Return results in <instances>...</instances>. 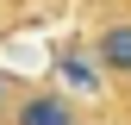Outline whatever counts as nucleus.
<instances>
[{
	"label": "nucleus",
	"mask_w": 131,
	"mask_h": 125,
	"mask_svg": "<svg viewBox=\"0 0 131 125\" xmlns=\"http://www.w3.org/2000/svg\"><path fill=\"white\" fill-rule=\"evenodd\" d=\"M6 125H81V119H75V106L62 100V94H25Z\"/></svg>",
	"instance_id": "f257e3e1"
},
{
	"label": "nucleus",
	"mask_w": 131,
	"mask_h": 125,
	"mask_svg": "<svg viewBox=\"0 0 131 125\" xmlns=\"http://www.w3.org/2000/svg\"><path fill=\"white\" fill-rule=\"evenodd\" d=\"M94 56H100L106 75H131V19L125 25H106L100 38H94Z\"/></svg>",
	"instance_id": "f03ea898"
},
{
	"label": "nucleus",
	"mask_w": 131,
	"mask_h": 125,
	"mask_svg": "<svg viewBox=\"0 0 131 125\" xmlns=\"http://www.w3.org/2000/svg\"><path fill=\"white\" fill-rule=\"evenodd\" d=\"M56 62H62V75H69V81H75V88H81V94H88V88H94V69H88V62H81V56H75V50H62V56H56Z\"/></svg>",
	"instance_id": "7ed1b4c3"
},
{
	"label": "nucleus",
	"mask_w": 131,
	"mask_h": 125,
	"mask_svg": "<svg viewBox=\"0 0 131 125\" xmlns=\"http://www.w3.org/2000/svg\"><path fill=\"white\" fill-rule=\"evenodd\" d=\"M19 100H25L19 81H13V75H0V119H13V113H19Z\"/></svg>",
	"instance_id": "20e7f679"
}]
</instances>
